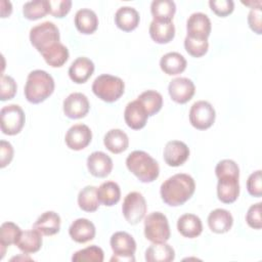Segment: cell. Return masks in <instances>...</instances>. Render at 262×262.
Segmentation results:
<instances>
[{
    "label": "cell",
    "mask_w": 262,
    "mask_h": 262,
    "mask_svg": "<svg viewBox=\"0 0 262 262\" xmlns=\"http://www.w3.org/2000/svg\"><path fill=\"white\" fill-rule=\"evenodd\" d=\"M193 178L185 173L175 174L166 179L160 188L163 202L171 207H178L186 203L194 193Z\"/></svg>",
    "instance_id": "cell-1"
},
{
    "label": "cell",
    "mask_w": 262,
    "mask_h": 262,
    "mask_svg": "<svg viewBox=\"0 0 262 262\" xmlns=\"http://www.w3.org/2000/svg\"><path fill=\"white\" fill-rule=\"evenodd\" d=\"M54 80L43 70L32 71L25 85V97L31 103L37 104L46 100L54 91Z\"/></svg>",
    "instance_id": "cell-2"
},
{
    "label": "cell",
    "mask_w": 262,
    "mask_h": 262,
    "mask_svg": "<svg viewBox=\"0 0 262 262\" xmlns=\"http://www.w3.org/2000/svg\"><path fill=\"white\" fill-rule=\"evenodd\" d=\"M128 170L143 183L155 181L160 174L158 162L143 150H134L126 159Z\"/></svg>",
    "instance_id": "cell-3"
},
{
    "label": "cell",
    "mask_w": 262,
    "mask_h": 262,
    "mask_svg": "<svg viewBox=\"0 0 262 262\" xmlns=\"http://www.w3.org/2000/svg\"><path fill=\"white\" fill-rule=\"evenodd\" d=\"M92 91L99 99L105 102H115L124 94L125 83L117 76L102 74L93 81Z\"/></svg>",
    "instance_id": "cell-4"
},
{
    "label": "cell",
    "mask_w": 262,
    "mask_h": 262,
    "mask_svg": "<svg viewBox=\"0 0 262 262\" xmlns=\"http://www.w3.org/2000/svg\"><path fill=\"white\" fill-rule=\"evenodd\" d=\"M144 235L154 244L166 243L171 235L167 217L161 212H152L145 216Z\"/></svg>",
    "instance_id": "cell-5"
},
{
    "label": "cell",
    "mask_w": 262,
    "mask_h": 262,
    "mask_svg": "<svg viewBox=\"0 0 262 262\" xmlns=\"http://www.w3.org/2000/svg\"><path fill=\"white\" fill-rule=\"evenodd\" d=\"M60 35L58 28L52 21H44L33 27L30 31L31 44L42 53L51 45L59 42Z\"/></svg>",
    "instance_id": "cell-6"
},
{
    "label": "cell",
    "mask_w": 262,
    "mask_h": 262,
    "mask_svg": "<svg viewBox=\"0 0 262 262\" xmlns=\"http://www.w3.org/2000/svg\"><path fill=\"white\" fill-rule=\"evenodd\" d=\"M114 256L111 261H135L134 253L136 251V242L131 234L126 231L115 232L110 239Z\"/></svg>",
    "instance_id": "cell-7"
},
{
    "label": "cell",
    "mask_w": 262,
    "mask_h": 262,
    "mask_svg": "<svg viewBox=\"0 0 262 262\" xmlns=\"http://www.w3.org/2000/svg\"><path fill=\"white\" fill-rule=\"evenodd\" d=\"M146 211V202L140 192L131 191L125 196L122 205V213L129 224H138L145 217Z\"/></svg>",
    "instance_id": "cell-8"
},
{
    "label": "cell",
    "mask_w": 262,
    "mask_h": 262,
    "mask_svg": "<svg viewBox=\"0 0 262 262\" xmlns=\"http://www.w3.org/2000/svg\"><path fill=\"white\" fill-rule=\"evenodd\" d=\"M1 131L6 135L18 134L26 122V116L18 104H8L1 108Z\"/></svg>",
    "instance_id": "cell-9"
},
{
    "label": "cell",
    "mask_w": 262,
    "mask_h": 262,
    "mask_svg": "<svg viewBox=\"0 0 262 262\" xmlns=\"http://www.w3.org/2000/svg\"><path fill=\"white\" fill-rule=\"evenodd\" d=\"M216 118V112L213 105L206 100L195 101L189 110V122L198 130L210 128Z\"/></svg>",
    "instance_id": "cell-10"
},
{
    "label": "cell",
    "mask_w": 262,
    "mask_h": 262,
    "mask_svg": "<svg viewBox=\"0 0 262 262\" xmlns=\"http://www.w3.org/2000/svg\"><path fill=\"white\" fill-rule=\"evenodd\" d=\"M217 196L224 204L235 202L239 194V174H223L217 177Z\"/></svg>",
    "instance_id": "cell-11"
},
{
    "label": "cell",
    "mask_w": 262,
    "mask_h": 262,
    "mask_svg": "<svg viewBox=\"0 0 262 262\" xmlns=\"http://www.w3.org/2000/svg\"><path fill=\"white\" fill-rule=\"evenodd\" d=\"M168 92L173 101L183 104L192 98L195 92V86L190 79L178 77L170 81Z\"/></svg>",
    "instance_id": "cell-12"
},
{
    "label": "cell",
    "mask_w": 262,
    "mask_h": 262,
    "mask_svg": "<svg viewBox=\"0 0 262 262\" xmlns=\"http://www.w3.org/2000/svg\"><path fill=\"white\" fill-rule=\"evenodd\" d=\"M212 25L207 14L203 12H194L190 14L186 20L187 37L193 39L208 40L211 34Z\"/></svg>",
    "instance_id": "cell-13"
},
{
    "label": "cell",
    "mask_w": 262,
    "mask_h": 262,
    "mask_svg": "<svg viewBox=\"0 0 262 262\" xmlns=\"http://www.w3.org/2000/svg\"><path fill=\"white\" fill-rule=\"evenodd\" d=\"M63 113L70 119L84 118L90 108L87 96L81 92L71 93L63 100Z\"/></svg>",
    "instance_id": "cell-14"
},
{
    "label": "cell",
    "mask_w": 262,
    "mask_h": 262,
    "mask_svg": "<svg viewBox=\"0 0 262 262\" xmlns=\"http://www.w3.org/2000/svg\"><path fill=\"white\" fill-rule=\"evenodd\" d=\"M92 139V132L85 124L73 125L66 133L64 141L67 146L73 150H81L89 145Z\"/></svg>",
    "instance_id": "cell-15"
},
{
    "label": "cell",
    "mask_w": 262,
    "mask_h": 262,
    "mask_svg": "<svg viewBox=\"0 0 262 262\" xmlns=\"http://www.w3.org/2000/svg\"><path fill=\"white\" fill-rule=\"evenodd\" d=\"M164 161L170 167H179L183 165L189 157V148L183 141L171 140L164 147Z\"/></svg>",
    "instance_id": "cell-16"
},
{
    "label": "cell",
    "mask_w": 262,
    "mask_h": 262,
    "mask_svg": "<svg viewBox=\"0 0 262 262\" xmlns=\"http://www.w3.org/2000/svg\"><path fill=\"white\" fill-rule=\"evenodd\" d=\"M124 119L129 128L139 130L146 125L148 114L143 104L138 99H135L127 103L124 111Z\"/></svg>",
    "instance_id": "cell-17"
},
{
    "label": "cell",
    "mask_w": 262,
    "mask_h": 262,
    "mask_svg": "<svg viewBox=\"0 0 262 262\" xmlns=\"http://www.w3.org/2000/svg\"><path fill=\"white\" fill-rule=\"evenodd\" d=\"M87 168L94 177L104 178L113 170V161L103 151H93L87 158Z\"/></svg>",
    "instance_id": "cell-18"
},
{
    "label": "cell",
    "mask_w": 262,
    "mask_h": 262,
    "mask_svg": "<svg viewBox=\"0 0 262 262\" xmlns=\"http://www.w3.org/2000/svg\"><path fill=\"white\" fill-rule=\"evenodd\" d=\"M96 233L94 224L86 218H78L69 227V234L73 241L85 244L94 238Z\"/></svg>",
    "instance_id": "cell-19"
},
{
    "label": "cell",
    "mask_w": 262,
    "mask_h": 262,
    "mask_svg": "<svg viewBox=\"0 0 262 262\" xmlns=\"http://www.w3.org/2000/svg\"><path fill=\"white\" fill-rule=\"evenodd\" d=\"M94 63L91 59L85 56L76 58L69 68V77L70 79L77 83H85L94 72Z\"/></svg>",
    "instance_id": "cell-20"
},
{
    "label": "cell",
    "mask_w": 262,
    "mask_h": 262,
    "mask_svg": "<svg viewBox=\"0 0 262 262\" xmlns=\"http://www.w3.org/2000/svg\"><path fill=\"white\" fill-rule=\"evenodd\" d=\"M60 222V217L57 213L46 211L37 218L33 224V228L42 235H54L59 232Z\"/></svg>",
    "instance_id": "cell-21"
},
{
    "label": "cell",
    "mask_w": 262,
    "mask_h": 262,
    "mask_svg": "<svg viewBox=\"0 0 262 262\" xmlns=\"http://www.w3.org/2000/svg\"><path fill=\"white\" fill-rule=\"evenodd\" d=\"M140 16L138 11L131 6H122L115 13L116 26L124 31L131 32L139 25Z\"/></svg>",
    "instance_id": "cell-22"
},
{
    "label": "cell",
    "mask_w": 262,
    "mask_h": 262,
    "mask_svg": "<svg viewBox=\"0 0 262 262\" xmlns=\"http://www.w3.org/2000/svg\"><path fill=\"white\" fill-rule=\"evenodd\" d=\"M233 218L229 211L225 209H215L208 216L209 228L215 233H225L230 230Z\"/></svg>",
    "instance_id": "cell-23"
},
{
    "label": "cell",
    "mask_w": 262,
    "mask_h": 262,
    "mask_svg": "<svg viewBox=\"0 0 262 262\" xmlns=\"http://www.w3.org/2000/svg\"><path fill=\"white\" fill-rule=\"evenodd\" d=\"M149 36L158 44H167L175 36V26L172 21L155 20L149 25Z\"/></svg>",
    "instance_id": "cell-24"
},
{
    "label": "cell",
    "mask_w": 262,
    "mask_h": 262,
    "mask_svg": "<svg viewBox=\"0 0 262 262\" xmlns=\"http://www.w3.org/2000/svg\"><path fill=\"white\" fill-rule=\"evenodd\" d=\"M177 229L184 237L194 238L202 233L203 223L199 216L186 213L178 218Z\"/></svg>",
    "instance_id": "cell-25"
},
{
    "label": "cell",
    "mask_w": 262,
    "mask_h": 262,
    "mask_svg": "<svg viewBox=\"0 0 262 262\" xmlns=\"http://www.w3.org/2000/svg\"><path fill=\"white\" fill-rule=\"evenodd\" d=\"M74 23L80 33L90 35L97 30L98 17L93 10L89 8H82L76 12Z\"/></svg>",
    "instance_id": "cell-26"
},
{
    "label": "cell",
    "mask_w": 262,
    "mask_h": 262,
    "mask_svg": "<svg viewBox=\"0 0 262 262\" xmlns=\"http://www.w3.org/2000/svg\"><path fill=\"white\" fill-rule=\"evenodd\" d=\"M160 67L165 74L175 76L184 72L186 69V59L179 52H168L161 57Z\"/></svg>",
    "instance_id": "cell-27"
},
{
    "label": "cell",
    "mask_w": 262,
    "mask_h": 262,
    "mask_svg": "<svg viewBox=\"0 0 262 262\" xmlns=\"http://www.w3.org/2000/svg\"><path fill=\"white\" fill-rule=\"evenodd\" d=\"M105 147L113 154H121L128 148V135L121 129H111L103 137Z\"/></svg>",
    "instance_id": "cell-28"
},
{
    "label": "cell",
    "mask_w": 262,
    "mask_h": 262,
    "mask_svg": "<svg viewBox=\"0 0 262 262\" xmlns=\"http://www.w3.org/2000/svg\"><path fill=\"white\" fill-rule=\"evenodd\" d=\"M15 246L25 254L36 253L42 247V234L34 228L21 231Z\"/></svg>",
    "instance_id": "cell-29"
},
{
    "label": "cell",
    "mask_w": 262,
    "mask_h": 262,
    "mask_svg": "<svg viewBox=\"0 0 262 262\" xmlns=\"http://www.w3.org/2000/svg\"><path fill=\"white\" fill-rule=\"evenodd\" d=\"M41 55L43 56L46 63L50 67L60 68L68 61L70 53L68 48L62 43L57 42L44 50Z\"/></svg>",
    "instance_id": "cell-30"
},
{
    "label": "cell",
    "mask_w": 262,
    "mask_h": 262,
    "mask_svg": "<svg viewBox=\"0 0 262 262\" xmlns=\"http://www.w3.org/2000/svg\"><path fill=\"white\" fill-rule=\"evenodd\" d=\"M175 258L174 249L166 244H151L145 251V260L147 262H170Z\"/></svg>",
    "instance_id": "cell-31"
},
{
    "label": "cell",
    "mask_w": 262,
    "mask_h": 262,
    "mask_svg": "<svg viewBox=\"0 0 262 262\" xmlns=\"http://www.w3.org/2000/svg\"><path fill=\"white\" fill-rule=\"evenodd\" d=\"M97 198L100 204L112 207L116 205L121 199V189L117 182L105 181L97 187Z\"/></svg>",
    "instance_id": "cell-32"
},
{
    "label": "cell",
    "mask_w": 262,
    "mask_h": 262,
    "mask_svg": "<svg viewBox=\"0 0 262 262\" xmlns=\"http://www.w3.org/2000/svg\"><path fill=\"white\" fill-rule=\"evenodd\" d=\"M20 233L21 230L15 223L10 221L2 223L0 227V259H3L7 247L16 244Z\"/></svg>",
    "instance_id": "cell-33"
},
{
    "label": "cell",
    "mask_w": 262,
    "mask_h": 262,
    "mask_svg": "<svg viewBox=\"0 0 262 262\" xmlns=\"http://www.w3.org/2000/svg\"><path fill=\"white\" fill-rule=\"evenodd\" d=\"M150 12L155 20L172 21L176 12L175 2L172 0H154L150 4Z\"/></svg>",
    "instance_id": "cell-34"
},
{
    "label": "cell",
    "mask_w": 262,
    "mask_h": 262,
    "mask_svg": "<svg viewBox=\"0 0 262 262\" xmlns=\"http://www.w3.org/2000/svg\"><path fill=\"white\" fill-rule=\"evenodd\" d=\"M97 187L87 185L79 191L78 205L79 208L85 212H95L99 207V201L96 193Z\"/></svg>",
    "instance_id": "cell-35"
},
{
    "label": "cell",
    "mask_w": 262,
    "mask_h": 262,
    "mask_svg": "<svg viewBox=\"0 0 262 262\" xmlns=\"http://www.w3.org/2000/svg\"><path fill=\"white\" fill-rule=\"evenodd\" d=\"M49 13V0H35L26 2L23 6V14L27 19L36 20Z\"/></svg>",
    "instance_id": "cell-36"
},
{
    "label": "cell",
    "mask_w": 262,
    "mask_h": 262,
    "mask_svg": "<svg viewBox=\"0 0 262 262\" xmlns=\"http://www.w3.org/2000/svg\"><path fill=\"white\" fill-rule=\"evenodd\" d=\"M137 99L145 107L148 117L159 113L163 106V96L156 90H146L142 92Z\"/></svg>",
    "instance_id": "cell-37"
},
{
    "label": "cell",
    "mask_w": 262,
    "mask_h": 262,
    "mask_svg": "<svg viewBox=\"0 0 262 262\" xmlns=\"http://www.w3.org/2000/svg\"><path fill=\"white\" fill-rule=\"evenodd\" d=\"M103 259H104V254L102 249L95 245L81 249L76 253H74V255L72 256V261L74 262H80V261L102 262Z\"/></svg>",
    "instance_id": "cell-38"
},
{
    "label": "cell",
    "mask_w": 262,
    "mask_h": 262,
    "mask_svg": "<svg viewBox=\"0 0 262 262\" xmlns=\"http://www.w3.org/2000/svg\"><path fill=\"white\" fill-rule=\"evenodd\" d=\"M184 48L189 55L193 57H201L207 53L209 42L208 40L193 39L186 36L184 39Z\"/></svg>",
    "instance_id": "cell-39"
},
{
    "label": "cell",
    "mask_w": 262,
    "mask_h": 262,
    "mask_svg": "<svg viewBox=\"0 0 262 262\" xmlns=\"http://www.w3.org/2000/svg\"><path fill=\"white\" fill-rule=\"evenodd\" d=\"M17 85L14 79L10 76H1L0 82V99L2 101L12 99L16 93Z\"/></svg>",
    "instance_id": "cell-40"
},
{
    "label": "cell",
    "mask_w": 262,
    "mask_h": 262,
    "mask_svg": "<svg viewBox=\"0 0 262 262\" xmlns=\"http://www.w3.org/2000/svg\"><path fill=\"white\" fill-rule=\"evenodd\" d=\"M209 5L212 11L221 17L229 15L234 9V2L232 0H210Z\"/></svg>",
    "instance_id": "cell-41"
},
{
    "label": "cell",
    "mask_w": 262,
    "mask_h": 262,
    "mask_svg": "<svg viewBox=\"0 0 262 262\" xmlns=\"http://www.w3.org/2000/svg\"><path fill=\"white\" fill-rule=\"evenodd\" d=\"M72 8L71 0H49V13L54 17H64Z\"/></svg>",
    "instance_id": "cell-42"
},
{
    "label": "cell",
    "mask_w": 262,
    "mask_h": 262,
    "mask_svg": "<svg viewBox=\"0 0 262 262\" xmlns=\"http://www.w3.org/2000/svg\"><path fill=\"white\" fill-rule=\"evenodd\" d=\"M248 192L255 198H260L262 195V175L261 170L253 172L247 180Z\"/></svg>",
    "instance_id": "cell-43"
},
{
    "label": "cell",
    "mask_w": 262,
    "mask_h": 262,
    "mask_svg": "<svg viewBox=\"0 0 262 262\" xmlns=\"http://www.w3.org/2000/svg\"><path fill=\"white\" fill-rule=\"evenodd\" d=\"M261 205V203H256L252 205L246 214V222L251 228L261 229L262 227Z\"/></svg>",
    "instance_id": "cell-44"
},
{
    "label": "cell",
    "mask_w": 262,
    "mask_h": 262,
    "mask_svg": "<svg viewBox=\"0 0 262 262\" xmlns=\"http://www.w3.org/2000/svg\"><path fill=\"white\" fill-rule=\"evenodd\" d=\"M261 7L251 8L248 14V24L250 29L256 34L260 35L262 33V21H261Z\"/></svg>",
    "instance_id": "cell-45"
},
{
    "label": "cell",
    "mask_w": 262,
    "mask_h": 262,
    "mask_svg": "<svg viewBox=\"0 0 262 262\" xmlns=\"http://www.w3.org/2000/svg\"><path fill=\"white\" fill-rule=\"evenodd\" d=\"M13 159V147L10 142L0 141V167L5 168Z\"/></svg>",
    "instance_id": "cell-46"
},
{
    "label": "cell",
    "mask_w": 262,
    "mask_h": 262,
    "mask_svg": "<svg viewBox=\"0 0 262 262\" xmlns=\"http://www.w3.org/2000/svg\"><path fill=\"white\" fill-rule=\"evenodd\" d=\"M1 4V17H7L11 14L12 12V5H11V2L9 1H5V0H2L0 2Z\"/></svg>",
    "instance_id": "cell-47"
},
{
    "label": "cell",
    "mask_w": 262,
    "mask_h": 262,
    "mask_svg": "<svg viewBox=\"0 0 262 262\" xmlns=\"http://www.w3.org/2000/svg\"><path fill=\"white\" fill-rule=\"evenodd\" d=\"M243 4H245V5H247V6H250L251 8H256V7H261V4H262V2L261 1H249V2H242Z\"/></svg>",
    "instance_id": "cell-48"
}]
</instances>
